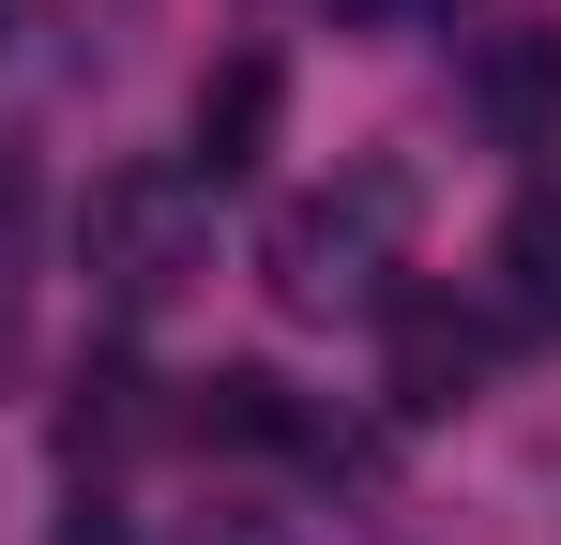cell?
<instances>
[{
  "instance_id": "cell-2",
  "label": "cell",
  "mask_w": 561,
  "mask_h": 545,
  "mask_svg": "<svg viewBox=\"0 0 561 545\" xmlns=\"http://www.w3.org/2000/svg\"><path fill=\"white\" fill-rule=\"evenodd\" d=\"M77 258L122 318H152V303H183L197 272H213V182L197 167H106L92 212H77Z\"/></svg>"
},
{
  "instance_id": "cell-10",
  "label": "cell",
  "mask_w": 561,
  "mask_h": 545,
  "mask_svg": "<svg viewBox=\"0 0 561 545\" xmlns=\"http://www.w3.org/2000/svg\"><path fill=\"white\" fill-rule=\"evenodd\" d=\"M350 31H410V15H456V0H334Z\"/></svg>"
},
{
  "instance_id": "cell-5",
  "label": "cell",
  "mask_w": 561,
  "mask_h": 545,
  "mask_svg": "<svg viewBox=\"0 0 561 545\" xmlns=\"http://www.w3.org/2000/svg\"><path fill=\"white\" fill-rule=\"evenodd\" d=\"M274 121H288V61H274V46H228V61L197 77V121H183L197 152H183V167L197 182H243L259 152H274Z\"/></svg>"
},
{
  "instance_id": "cell-9",
  "label": "cell",
  "mask_w": 561,
  "mask_h": 545,
  "mask_svg": "<svg viewBox=\"0 0 561 545\" xmlns=\"http://www.w3.org/2000/svg\"><path fill=\"white\" fill-rule=\"evenodd\" d=\"M46 545H137V515H122L106 485H77V500H61V531H46Z\"/></svg>"
},
{
  "instance_id": "cell-8",
  "label": "cell",
  "mask_w": 561,
  "mask_h": 545,
  "mask_svg": "<svg viewBox=\"0 0 561 545\" xmlns=\"http://www.w3.org/2000/svg\"><path fill=\"white\" fill-rule=\"evenodd\" d=\"M137 440H152V379H137L122 349H92L77 379H61V469L92 485L106 454H137Z\"/></svg>"
},
{
  "instance_id": "cell-3",
  "label": "cell",
  "mask_w": 561,
  "mask_h": 545,
  "mask_svg": "<svg viewBox=\"0 0 561 545\" xmlns=\"http://www.w3.org/2000/svg\"><path fill=\"white\" fill-rule=\"evenodd\" d=\"M379 394H394V425H440V409H470L485 394V318L470 303H440V288H394L379 303Z\"/></svg>"
},
{
  "instance_id": "cell-11",
  "label": "cell",
  "mask_w": 561,
  "mask_h": 545,
  "mask_svg": "<svg viewBox=\"0 0 561 545\" xmlns=\"http://www.w3.org/2000/svg\"><path fill=\"white\" fill-rule=\"evenodd\" d=\"M197 545H288V515H197Z\"/></svg>"
},
{
  "instance_id": "cell-12",
  "label": "cell",
  "mask_w": 561,
  "mask_h": 545,
  "mask_svg": "<svg viewBox=\"0 0 561 545\" xmlns=\"http://www.w3.org/2000/svg\"><path fill=\"white\" fill-rule=\"evenodd\" d=\"M15 349H31V318H15V272H0V379H15Z\"/></svg>"
},
{
  "instance_id": "cell-7",
  "label": "cell",
  "mask_w": 561,
  "mask_h": 545,
  "mask_svg": "<svg viewBox=\"0 0 561 545\" xmlns=\"http://www.w3.org/2000/svg\"><path fill=\"white\" fill-rule=\"evenodd\" d=\"M485 288H501V318H516V334H547V349H561V182H531V197L501 212Z\"/></svg>"
},
{
  "instance_id": "cell-4",
  "label": "cell",
  "mask_w": 561,
  "mask_h": 545,
  "mask_svg": "<svg viewBox=\"0 0 561 545\" xmlns=\"http://www.w3.org/2000/svg\"><path fill=\"white\" fill-rule=\"evenodd\" d=\"M470 121H485L501 152H547L561 137V15H516V31L470 46Z\"/></svg>"
},
{
  "instance_id": "cell-6",
  "label": "cell",
  "mask_w": 561,
  "mask_h": 545,
  "mask_svg": "<svg viewBox=\"0 0 561 545\" xmlns=\"http://www.w3.org/2000/svg\"><path fill=\"white\" fill-rule=\"evenodd\" d=\"M168 425H183L197 454H304V425H319V409L288 394L274 363H213V379H183V409H168Z\"/></svg>"
},
{
  "instance_id": "cell-1",
  "label": "cell",
  "mask_w": 561,
  "mask_h": 545,
  "mask_svg": "<svg viewBox=\"0 0 561 545\" xmlns=\"http://www.w3.org/2000/svg\"><path fill=\"white\" fill-rule=\"evenodd\" d=\"M394 243H410V182L350 167V182L288 197L274 228H259V288H274L288 318H379L394 303Z\"/></svg>"
}]
</instances>
